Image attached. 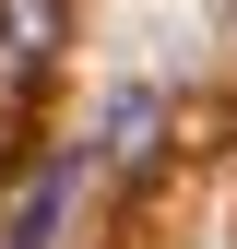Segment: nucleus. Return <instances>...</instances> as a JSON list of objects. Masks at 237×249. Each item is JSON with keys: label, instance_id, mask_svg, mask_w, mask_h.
Masks as SVG:
<instances>
[{"label": "nucleus", "instance_id": "nucleus-1", "mask_svg": "<svg viewBox=\"0 0 237 249\" xmlns=\"http://www.w3.org/2000/svg\"><path fill=\"white\" fill-rule=\"evenodd\" d=\"M71 190H83V154H36V166L0 190V249H59Z\"/></svg>", "mask_w": 237, "mask_h": 249}, {"label": "nucleus", "instance_id": "nucleus-3", "mask_svg": "<svg viewBox=\"0 0 237 249\" xmlns=\"http://www.w3.org/2000/svg\"><path fill=\"white\" fill-rule=\"evenodd\" d=\"M154 131H166V95H118V107H107V154H118V166H142Z\"/></svg>", "mask_w": 237, "mask_h": 249}, {"label": "nucleus", "instance_id": "nucleus-2", "mask_svg": "<svg viewBox=\"0 0 237 249\" xmlns=\"http://www.w3.org/2000/svg\"><path fill=\"white\" fill-rule=\"evenodd\" d=\"M59 48V0H0V59H48Z\"/></svg>", "mask_w": 237, "mask_h": 249}]
</instances>
